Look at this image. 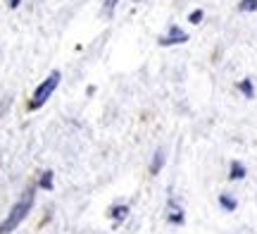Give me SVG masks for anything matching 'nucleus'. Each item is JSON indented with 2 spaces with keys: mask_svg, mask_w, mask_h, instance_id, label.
Instances as JSON below:
<instances>
[{
  "mask_svg": "<svg viewBox=\"0 0 257 234\" xmlns=\"http://www.w3.org/2000/svg\"><path fill=\"white\" fill-rule=\"evenodd\" d=\"M34 201H36V189L29 187L22 191V196L17 198V203L10 208V213L5 215V220L0 222V234H12L15 229H17L24 220H27V215L31 213V208H34Z\"/></svg>",
  "mask_w": 257,
  "mask_h": 234,
  "instance_id": "1",
  "label": "nucleus"
},
{
  "mask_svg": "<svg viewBox=\"0 0 257 234\" xmlns=\"http://www.w3.org/2000/svg\"><path fill=\"white\" fill-rule=\"evenodd\" d=\"M60 82H62V72H60V69H53V72L34 89V94L29 98V110H41V108L53 98V94L57 91Z\"/></svg>",
  "mask_w": 257,
  "mask_h": 234,
  "instance_id": "2",
  "label": "nucleus"
},
{
  "mask_svg": "<svg viewBox=\"0 0 257 234\" xmlns=\"http://www.w3.org/2000/svg\"><path fill=\"white\" fill-rule=\"evenodd\" d=\"M188 41V34H186L181 27H176V24H172V27L167 29V34H162V36L157 38V43L162 48H169V46H181V43H186Z\"/></svg>",
  "mask_w": 257,
  "mask_h": 234,
  "instance_id": "3",
  "label": "nucleus"
},
{
  "mask_svg": "<svg viewBox=\"0 0 257 234\" xmlns=\"http://www.w3.org/2000/svg\"><path fill=\"white\" fill-rule=\"evenodd\" d=\"M167 222H169V225H176V227L186 222L184 208L179 206L176 201H169V203H167Z\"/></svg>",
  "mask_w": 257,
  "mask_h": 234,
  "instance_id": "4",
  "label": "nucleus"
},
{
  "mask_svg": "<svg viewBox=\"0 0 257 234\" xmlns=\"http://www.w3.org/2000/svg\"><path fill=\"white\" fill-rule=\"evenodd\" d=\"M165 163H167V150L165 148H155V153H153V158H150V175L155 177V175H160L162 170H165Z\"/></svg>",
  "mask_w": 257,
  "mask_h": 234,
  "instance_id": "5",
  "label": "nucleus"
},
{
  "mask_svg": "<svg viewBox=\"0 0 257 234\" xmlns=\"http://www.w3.org/2000/svg\"><path fill=\"white\" fill-rule=\"evenodd\" d=\"M245 175H248V168H245L240 160H231V165H229V179L231 182H240V179H245Z\"/></svg>",
  "mask_w": 257,
  "mask_h": 234,
  "instance_id": "6",
  "label": "nucleus"
},
{
  "mask_svg": "<svg viewBox=\"0 0 257 234\" xmlns=\"http://www.w3.org/2000/svg\"><path fill=\"white\" fill-rule=\"evenodd\" d=\"M128 213H131V210H128V206H126V203H119V206H112V208H110V217H112V220H114V222H117V225L126 220V217H128Z\"/></svg>",
  "mask_w": 257,
  "mask_h": 234,
  "instance_id": "7",
  "label": "nucleus"
},
{
  "mask_svg": "<svg viewBox=\"0 0 257 234\" xmlns=\"http://www.w3.org/2000/svg\"><path fill=\"white\" fill-rule=\"evenodd\" d=\"M238 91L243 94V98H248V101H252L255 98V84H252V79L250 76H245V79H240L238 82Z\"/></svg>",
  "mask_w": 257,
  "mask_h": 234,
  "instance_id": "8",
  "label": "nucleus"
},
{
  "mask_svg": "<svg viewBox=\"0 0 257 234\" xmlns=\"http://www.w3.org/2000/svg\"><path fill=\"white\" fill-rule=\"evenodd\" d=\"M219 206H221V210L233 213V210L238 208V198L233 196V194H219Z\"/></svg>",
  "mask_w": 257,
  "mask_h": 234,
  "instance_id": "9",
  "label": "nucleus"
},
{
  "mask_svg": "<svg viewBox=\"0 0 257 234\" xmlns=\"http://www.w3.org/2000/svg\"><path fill=\"white\" fill-rule=\"evenodd\" d=\"M38 189H43V191H50V189H53V170L41 172V177H38Z\"/></svg>",
  "mask_w": 257,
  "mask_h": 234,
  "instance_id": "10",
  "label": "nucleus"
},
{
  "mask_svg": "<svg viewBox=\"0 0 257 234\" xmlns=\"http://www.w3.org/2000/svg\"><path fill=\"white\" fill-rule=\"evenodd\" d=\"M238 12H257V0H240Z\"/></svg>",
  "mask_w": 257,
  "mask_h": 234,
  "instance_id": "11",
  "label": "nucleus"
},
{
  "mask_svg": "<svg viewBox=\"0 0 257 234\" xmlns=\"http://www.w3.org/2000/svg\"><path fill=\"white\" fill-rule=\"evenodd\" d=\"M202 19H205V12H202V10H193L191 15H188V22H191V24H200Z\"/></svg>",
  "mask_w": 257,
  "mask_h": 234,
  "instance_id": "12",
  "label": "nucleus"
},
{
  "mask_svg": "<svg viewBox=\"0 0 257 234\" xmlns=\"http://www.w3.org/2000/svg\"><path fill=\"white\" fill-rule=\"evenodd\" d=\"M117 3H119V0H105L102 12H105V15H112V12H114V8H117Z\"/></svg>",
  "mask_w": 257,
  "mask_h": 234,
  "instance_id": "13",
  "label": "nucleus"
},
{
  "mask_svg": "<svg viewBox=\"0 0 257 234\" xmlns=\"http://www.w3.org/2000/svg\"><path fill=\"white\" fill-rule=\"evenodd\" d=\"M8 5H10L12 10H17L19 5H22V0H8Z\"/></svg>",
  "mask_w": 257,
  "mask_h": 234,
  "instance_id": "14",
  "label": "nucleus"
}]
</instances>
